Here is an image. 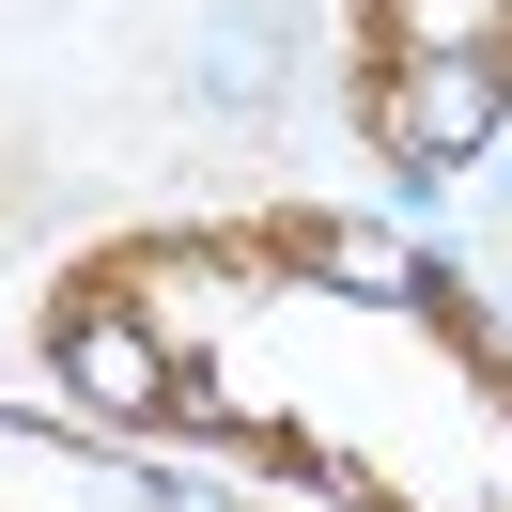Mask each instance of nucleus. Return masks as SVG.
<instances>
[{
	"mask_svg": "<svg viewBox=\"0 0 512 512\" xmlns=\"http://www.w3.org/2000/svg\"><path fill=\"white\" fill-rule=\"evenodd\" d=\"M497 125H512V63H497V47H419V63L373 78V140L404 171H481Z\"/></svg>",
	"mask_w": 512,
	"mask_h": 512,
	"instance_id": "1",
	"label": "nucleus"
},
{
	"mask_svg": "<svg viewBox=\"0 0 512 512\" xmlns=\"http://www.w3.org/2000/svg\"><path fill=\"white\" fill-rule=\"evenodd\" d=\"M280 94H295V0H202L187 109H202V125H264Z\"/></svg>",
	"mask_w": 512,
	"mask_h": 512,
	"instance_id": "3",
	"label": "nucleus"
},
{
	"mask_svg": "<svg viewBox=\"0 0 512 512\" xmlns=\"http://www.w3.org/2000/svg\"><path fill=\"white\" fill-rule=\"evenodd\" d=\"M481 187H497V202H512V125H497V140H481Z\"/></svg>",
	"mask_w": 512,
	"mask_h": 512,
	"instance_id": "5",
	"label": "nucleus"
},
{
	"mask_svg": "<svg viewBox=\"0 0 512 512\" xmlns=\"http://www.w3.org/2000/svg\"><path fill=\"white\" fill-rule=\"evenodd\" d=\"M47 373H63L94 419H125V435H156V419L187 404V357L140 326V295H125V280H109V295H78V311L47 326Z\"/></svg>",
	"mask_w": 512,
	"mask_h": 512,
	"instance_id": "2",
	"label": "nucleus"
},
{
	"mask_svg": "<svg viewBox=\"0 0 512 512\" xmlns=\"http://www.w3.org/2000/svg\"><path fill=\"white\" fill-rule=\"evenodd\" d=\"M419 47H497L512 63V0H388V63H419Z\"/></svg>",
	"mask_w": 512,
	"mask_h": 512,
	"instance_id": "4",
	"label": "nucleus"
}]
</instances>
